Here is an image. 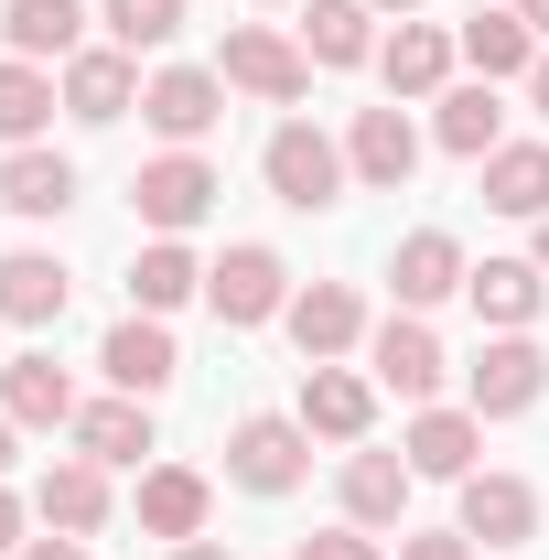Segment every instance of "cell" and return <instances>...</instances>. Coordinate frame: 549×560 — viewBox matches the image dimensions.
Listing matches in <instances>:
<instances>
[{
	"instance_id": "cell-15",
	"label": "cell",
	"mask_w": 549,
	"mask_h": 560,
	"mask_svg": "<svg viewBox=\"0 0 549 560\" xmlns=\"http://www.w3.org/2000/svg\"><path fill=\"white\" fill-rule=\"evenodd\" d=\"M280 324H291L302 366H335V355L355 346V335H366V302H355L344 280H313V291H291V313H280Z\"/></svg>"
},
{
	"instance_id": "cell-22",
	"label": "cell",
	"mask_w": 549,
	"mask_h": 560,
	"mask_svg": "<svg viewBox=\"0 0 549 560\" xmlns=\"http://www.w3.org/2000/svg\"><path fill=\"white\" fill-rule=\"evenodd\" d=\"M453 44H464V66H475L484 86H506V75H528V66H539V33H528L517 11H495V0H484V11L464 22V33H453Z\"/></svg>"
},
{
	"instance_id": "cell-10",
	"label": "cell",
	"mask_w": 549,
	"mask_h": 560,
	"mask_svg": "<svg viewBox=\"0 0 549 560\" xmlns=\"http://www.w3.org/2000/svg\"><path fill=\"white\" fill-rule=\"evenodd\" d=\"M97 366H108V388H119V399H162V388L184 377V355H173V335H162V313H130V324H108Z\"/></svg>"
},
{
	"instance_id": "cell-14",
	"label": "cell",
	"mask_w": 549,
	"mask_h": 560,
	"mask_svg": "<svg viewBox=\"0 0 549 560\" xmlns=\"http://www.w3.org/2000/svg\"><path fill=\"white\" fill-rule=\"evenodd\" d=\"M388 280H399V313H431V302H453L475 270H464V237L453 226H410L399 259H388Z\"/></svg>"
},
{
	"instance_id": "cell-41",
	"label": "cell",
	"mask_w": 549,
	"mask_h": 560,
	"mask_svg": "<svg viewBox=\"0 0 549 560\" xmlns=\"http://www.w3.org/2000/svg\"><path fill=\"white\" fill-rule=\"evenodd\" d=\"M11 431H22V420H11V410H0V475H11Z\"/></svg>"
},
{
	"instance_id": "cell-35",
	"label": "cell",
	"mask_w": 549,
	"mask_h": 560,
	"mask_svg": "<svg viewBox=\"0 0 549 560\" xmlns=\"http://www.w3.org/2000/svg\"><path fill=\"white\" fill-rule=\"evenodd\" d=\"M399 560H475V539L464 528H420V539H399Z\"/></svg>"
},
{
	"instance_id": "cell-38",
	"label": "cell",
	"mask_w": 549,
	"mask_h": 560,
	"mask_svg": "<svg viewBox=\"0 0 549 560\" xmlns=\"http://www.w3.org/2000/svg\"><path fill=\"white\" fill-rule=\"evenodd\" d=\"M173 560H237V550H226V539H184Z\"/></svg>"
},
{
	"instance_id": "cell-7",
	"label": "cell",
	"mask_w": 549,
	"mask_h": 560,
	"mask_svg": "<svg viewBox=\"0 0 549 560\" xmlns=\"http://www.w3.org/2000/svg\"><path fill=\"white\" fill-rule=\"evenodd\" d=\"M140 119L173 140V151H195V140L226 119V75H206V66H162L151 86H140Z\"/></svg>"
},
{
	"instance_id": "cell-8",
	"label": "cell",
	"mask_w": 549,
	"mask_h": 560,
	"mask_svg": "<svg viewBox=\"0 0 549 560\" xmlns=\"http://www.w3.org/2000/svg\"><path fill=\"white\" fill-rule=\"evenodd\" d=\"M344 173L366 184V195H399L420 173V130L399 119V97L388 108H355V130H344Z\"/></svg>"
},
{
	"instance_id": "cell-32",
	"label": "cell",
	"mask_w": 549,
	"mask_h": 560,
	"mask_svg": "<svg viewBox=\"0 0 549 560\" xmlns=\"http://www.w3.org/2000/svg\"><path fill=\"white\" fill-rule=\"evenodd\" d=\"M366 22H377L366 0H313V11H302L313 66H366V55H377V33H366Z\"/></svg>"
},
{
	"instance_id": "cell-24",
	"label": "cell",
	"mask_w": 549,
	"mask_h": 560,
	"mask_svg": "<svg viewBox=\"0 0 549 560\" xmlns=\"http://www.w3.org/2000/svg\"><path fill=\"white\" fill-rule=\"evenodd\" d=\"M0 206H11V215H66L75 206V162H66V151H44V140L11 151V162H0Z\"/></svg>"
},
{
	"instance_id": "cell-4",
	"label": "cell",
	"mask_w": 549,
	"mask_h": 560,
	"mask_svg": "<svg viewBox=\"0 0 549 560\" xmlns=\"http://www.w3.org/2000/svg\"><path fill=\"white\" fill-rule=\"evenodd\" d=\"M206 302H215V324H270V313H291V270H280V248H259V237H237L226 259L206 270Z\"/></svg>"
},
{
	"instance_id": "cell-40",
	"label": "cell",
	"mask_w": 549,
	"mask_h": 560,
	"mask_svg": "<svg viewBox=\"0 0 549 560\" xmlns=\"http://www.w3.org/2000/svg\"><path fill=\"white\" fill-rule=\"evenodd\" d=\"M528 97H539V119H549V55H539V66H528Z\"/></svg>"
},
{
	"instance_id": "cell-30",
	"label": "cell",
	"mask_w": 549,
	"mask_h": 560,
	"mask_svg": "<svg viewBox=\"0 0 549 560\" xmlns=\"http://www.w3.org/2000/svg\"><path fill=\"white\" fill-rule=\"evenodd\" d=\"M55 108H66V86H55V75L22 66V55H0V140H11V151H33V130H44Z\"/></svg>"
},
{
	"instance_id": "cell-43",
	"label": "cell",
	"mask_w": 549,
	"mask_h": 560,
	"mask_svg": "<svg viewBox=\"0 0 549 560\" xmlns=\"http://www.w3.org/2000/svg\"><path fill=\"white\" fill-rule=\"evenodd\" d=\"M539 270H549V215H539Z\"/></svg>"
},
{
	"instance_id": "cell-18",
	"label": "cell",
	"mask_w": 549,
	"mask_h": 560,
	"mask_svg": "<svg viewBox=\"0 0 549 560\" xmlns=\"http://www.w3.org/2000/svg\"><path fill=\"white\" fill-rule=\"evenodd\" d=\"M0 410L22 420V431H75L86 399H75V377L55 355H11V366H0Z\"/></svg>"
},
{
	"instance_id": "cell-42",
	"label": "cell",
	"mask_w": 549,
	"mask_h": 560,
	"mask_svg": "<svg viewBox=\"0 0 549 560\" xmlns=\"http://www.w3.org/2000/svg\"><path fill=\"white\" fill-rule=\"evenodd\" d=\"M366 11H399V22H410V11H420V0H366Z\"/></svg>"
},
{
	"instance_id": "cell-19",
	"label": "cell",
	"mask_w": 549,
	"mask_h": 560,
	"mask_svg": "<svg viewBox=\"0 0 549 560\" xmlns=\"http://www.w3.org/2000/svg\"><path fill=\"white\" fill-rule=\"evenodd\" d=\"M453 55H464V44H453L442 22H399V33L377 44V75H388V97H442V86H453Z\"/></svg>"
},
{
	"instance_id": "cell-23",
	"label": "cell",
	"mask_w": 549,
	"mask_h": 560,
	"mask_svg": "<svg viewBox=\"0 0 549 560\" xmlns=\"http://www.w3.org/2000/svg\"><path fill=\"white\" fill-rule=\"evenodd\" d=\"M484 206L495 215H549V140H495L484 151Z\"/></svg>"
},
{
	"instance_id": "cell-11",
	"label": "cell",
	"mask_w": 549,
	"mask_h": 560,
	"mask_svg": "<svg viewBox=\"0 0 549 560\" xmlns=\"http://www.w3.org/2000/svg\"><path fill=\"white\" fill-rule=\"evenodd\" d=\"M442 366H453V355H442V335H431L420 313H388V324L366 335V377H377V388H399V399H431V388H442Z\"/></svg>"
},
{
	"instance_id": "cell-17",
	"label": "cell",
	"mask_w": 549,
	"mask_h": 560,
	"mask_svg": "<svg viewBox=\"0 0 549 560\" xmlns=\"http://www.w3.org/2000/svg\"><path fill=\"white\" fill-rule=\"evenodd\" d=\"M206 517H215V486L195 464H151V475H140V528H151V539L184 550V539H206Z\"/></svg>"
},
{
	"instance_id": "cell-36",
	"label": "cell",
	"mask_w": 549,
	"mask_h": 560,
	"mask_svg": "<svg viewBox=\"0 0 549 560\" xmlns=\"http://www.w3.org/2000/svg\"><path fill=\"white\" fill-rule=\"evenodd\" d=\"M22 560H86V539H22Z\"/></svg>"
},
{
	"instance_id": "cell-27",
	"label": "cell",
	"mask_w": 549,
	"mask_h": 560,
	"mask_svg": "<svg viewBox=\"0 0 549 560\" xmlns=\"http://www.w3.org/2000/svg\"><path fill=\"white\" fill-rule=\"evenodd\" d=\"M0 33H11L22 66H44V55H86V44H75V33H86V0H11Z\"/></svg>"
},
{
	"instance_id": "cell-13",
	"label": "cell",
	"mask_w": 549,
	"mask_h": 560,
	"mask_svg": "<svg viewBox=\"0 0 549 560\" xmlns=\"http://www.w3.org/2000/svg\"><path fill=\"white\" fill-rule=\"evenodd\" d=\"M33 517H44L55 539H97V528H108V464H86V453L44 464V486H33Z\"/></svg>"
},
{
	"instance_id": "cell-1",
	"label": "cell",
	"mask_w": 549,
	"mask_h": 560,
	"mask_svg": "<svg viewBox=\"0 0 549 560\" xmlns=\"http://www.w3.org/2000/svg\"><path fill=\"white\" fill-rule=\"evenodd\" d=\"M259 173H270V195H280L291 215L344 206V184H355V173H344V140H324L313 119H280V130H270V151H259Z\"/></svg>"
},
{
	"instance_id": "cell-12",
	"label": "cell",
	"mask_w": 549,
	"mask_h": 560,
	"mask_svg": "<svg viewBox=\"0 0 549 560\" xmlns=\"http://www.w3.org/2000/svg\"><path fill=\"white\" fill-rule=\"evenodd\" d=\"M302 431H324V442H366L377 431V377H355V366H302Z\"/></svg>"
},
{
	"instance_id": "cell-31",
	"label": "cell",
	"mask_w": 549,
	"mask_h": 560,
	"mask_svg": "<svg viewBox=\"0 0 549 560\" xmlns=\"http://www.w3.org/2000/svg\"><path fill=\"white\" fill-rule=\"evenodd\" d=\"M495 140H506V108H495V86H442V151H453V162H484V151H495Z\"/></svg>"
},
{
	"instance_id": "cell-2",
	"label": "cell",
	"mask_w": 549,
	"mask_h": 560,
	"mask_svg": "<svg viewBox=\"0 0 549 560\" xmlns=\"http://www.w3.org/2000/svg\"><path fill=\"white\" fill-rule=\"evenodd\" d=\"M226 475H237L248 495H291L302 475H313V431L280 420V410H248L237 431H226Z\"/></svg>"
},
{
	"instance_id": "cell-39",
	"label": "cell",
	"mask_w": 549,
	"mask_h": 560,
	"mask_svg": "<svg viewBox=\"0 0 549 560\" xmlns=\"http://www.w3.org/2000/svg\"><path fill=\"white\" fill-rule=\"evenodd\" d=\"M517 22H528V33H539V44H549V0H517Z\"/></svg>"
},
{
	"instance_id": "cell-44",
	"label": "cell",
	"mask_w": 549,
	"mask_h": 560,
	"mask_svg": "<svg viewBox=\"0 0 549 560\" xmlns=\"http://www.w3.org/2000/svg\"><path fill=\"white\" fill-rule=\"evenodd\" d=\"M475 11H484V0H475Z\"/></svg>"
},
{
	"instance_id": "cell-9",
	"label": "cell",
	"mask_w": 549,
	"mask_h": 560,
	"mask_svg": "<svg viewBox=\"0 0 549 560\" xmlns=\"http://www.w3.org/2000/svg\"><path fill=\"white\" fill-rule=\"evenodd\" d=\"M453 528L484 539V550H528L539 539V486L528 475H464V517Z\"/></svg>"
},
{
	"instance_id": "cell-29",
	"label": "cell",
	"mask_w": 549,
	"mask_h": 560,
	"mask_svg": "<svg viewBox=\"0 0 549 560\" xmlns=\"http://www.w3.org/2000/svg\"><path fill=\"white\" fill-rule=\"evenodd\" d=\"M195 291H206V259H195L184 237H151L130 259V302L140 313H173V302H195Z\"/></svg>"
},
{
	"instance_id": "cell-3",
	"label": "cell",
	"mask_w": 549,
	"mask_h": 560,
	"mask_svg": "<svg viewBox=\"0 0 549 560\" xmlns=\"http://www.w3.org/2000/svg\"><path fill=\"white\" fill-rule=\"evenodd\" d=\"M130 206H140V226H151V237L206 226V206H215V162H206V151H162V162H140V173H130Z\"/></svg>"
},
{
	"instance_id": "cell-26",
	"label": "cell",
	"mask_w": 549,
	"mask_h": 560,
	"mask_svg": "<svg viewBox=\"0 0 549 560\" xmlns=\"http://www.w3.org/2000/svg\"><path fill=\"white\" fill-rule=\"evenodd\" d=\"M475 453H484V420L475 410H420L410 420V475H475Z\"/></svg>"
},
{
	"instance_id": "cell-25",
	"label": "cell",
	"mask_w": 549,
	"mask_h": 560,
	"mask_svg": "<svg viewBox=\"0 0 549 560\" xmlns=\"http://www.w3.org/2000/svg\"><path fill=\"white\" fill-rule=\"evenodd\" d=\"M75 453L86 464H140L151 453V399H86L75 410Z\"/></svg>"
},
{
	"instance_id": "cell-5",
	"label": "cell",
	"mask_w": 549,
	"mask_h": 560,
	"mask_svg": "<svg viewBox=\"0 0 549 560\" xmlns=\"http://www.w3.org/2000/svg\"><path fill=\"white\" fill-rule=\"evenodd\" d=\"M464 388H475V420H517L549 399V346L539 335H495V346L464 366Z\"/></svg>"
},
{
	"instance_id": "cell-21",
	"label": "cell",
	"mask_w": 549,
	"mask_h": 560,
	"mask_svg": "<svg viewBox=\"0 0 549 560\" xmlns=\"http://www.w3.org/2000/svg\"><path fill=\"white\" fill-rule=\"evenodd\" d=\"M464 291H475V313L495 324V335H528V324H539V302H549V270H539V259H484Z\"/></svg>"
},
{
	"instance_id": "cell-37",
	"label": "cell",
	"mask_w": 549,
	"mask_h": 560,
	"mask_svg": "<svg viewBox=\"0 0 549 560\" xmlns=\"http://www.w3.org/2000/svg\"><path fill=\"white\" fill-rule=\"evenodd\" d=\"M0 550H22V495L0 486Z\"/></svg>"
},
{
	"instance_id": "cell-16",
	"label": "cell",
	"mask_w": 549,
	"mask_h": 560,
	"mask_svg": "<svg viewBox=\"0 0 549 560\" xmlns=\"http://www.w3.org/2000/svg\"><path fill=\"white\" fill-rule=\"evenodd\" d=\"M66 108L86 119V130L130 119V108H140V66L119 55V44H86V55H66Z\"/></svg>"
},
{
	"instance_id": "cell-6",
	"label": "cell",
	"mask_w": 549,
	"mask_h": 560,
	"mask_svg": "<svg viewBox=\"0 0 549 560\" xmlns=\"http://www.w3.org/2000/svg\"><path fill=\"white\" fill-rule=\"evenodd\" d=\"M215 75H226V86H248V97H270V108H291V97L313 86V55H302L291 33H270V22H237V33H226V55H215Z\"/></svg>"
},
{
	"instance_id": "cell-34",
	"label": "cell",
	"mask_w": 549,
	"mask_h": 560,
	"mask_svg": "<svg viewBox=\"0 0 549 560\" xmlns=\"http://www.w3.org/2000/svg\"><path fill=\"white\" fill-rule=\"evenodd\" d=\"M291 560H388V550H377L366 528H313V539H302Z\"/></svg>"
},
{
	"instance_id": "cell-33",
	"label": "cell",
	"mask_w": 549,
	"mask_h": 560,
	"mask_svg": "<svg viewBox=\"0 0 549 560\" xmlns=\"http://www.w3.org/2000/svg\"><path fill=\"white\" fill-rule=\"evenodd\" d=\"M97 22H108V44H119V55H151V44H173V33H184V0H97Z\"/></svg>"
},
{
	"instance_id": "cell-20",
	"label": "cell",
	"mask_w": 549,
	"mask_h": 560,
	"mask_svg": "<svg viewBox=\"0 0 549 560\" xmlns=\"http://www.w3.org/2000/svg\"><path fill=\"white\" fill-rule=\"evenodd\" d=\"M410 464H399V453H366V442H355V453H344V528H399V517H410Z\"/></svg>"
},
{
	"instance_id": "cell-28",
	"label": "cell",
	"mask_w": 549,
	"mask_h": 560,
	"mask_svg": "<svg viewBox=\"0 0 549 560\" xmlns=\"http://www.w3.org/2000/svg\"><path fill=\"white\" fill-rule=\"evenodd\" d=\"M66 259H44V248H22V259H0V324H55L66 313Z\"/></svg>"
}]
</instances>
